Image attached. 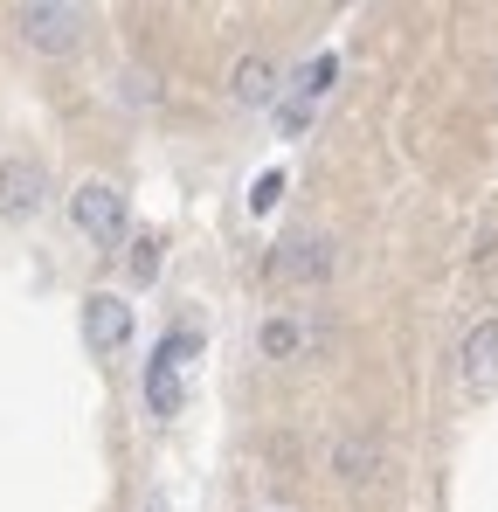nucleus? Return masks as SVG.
Masks as SVG:
<instances>
[{
  "label": "nucleus",
  "mask_w": 498,
  "mask_h": 512,
  "mask_svg": "<svg viewBox=\"0 0 498 512\" xmlns=\"http://www.w3.org/2000/svg\"><path fill=\"white\" fill-rule=\"evenodd\" d=\"M14 28H21V42L42 49V56H70L83 42V28H90V14H83V7H63V0H28V7L14 14Z\"/></svg>",
  "instance_id": "obj_1"
},
{
  "label": "nucleus",
  "mask_w": 498,
  "mask_h": 512,
  "mask_svg": "<svg viewBox=\"0 0 498 512\" xmlns=\"http://www.w3.org/2000/svg\"><path fill=\"white\" fill-rule=\"evenodd\" d=\"M70 222H77L90 243H118L125 236V194L111 180H83L77 194H70Z\"/></svg>",
  "instance_id": "obj_2"
},
{
  "label": "nucleus",
  "mask_w": 498,
  "mask_h": 512,
  "mask_svg": "<svg viewBox=\"0 0 498 512\" xmlns=\"http://www.w3.org/2000/svg\"><path fill=\"white\" fill-rule=\"evenodd\" d=\"M457 374H464V395H498V319H478L464 346H457Z\"/></svg>",
  "instance_id": "obj_3"
},
{
  "label": "nucleus",
  "mask_w": 498,
  "mask_h": 512,
  "mask_svg": "<svg viewBox=\"0 0 498 512\" xmlns=\"http://www.w3.org/2000/svg\"><path fill=\"white\" fill-rule=\"evenodd\" d=\"M270 277H277V284H291V291L326 284V277H332L326 243H319V236H291V243H277V256H270Z\"/></svg>",
  "instance_id": "obj_4"
},
{
  "label": "nucleus",
  "mask_w": 498,
  "mask_h": 512,
  "mask_svg": "<svg viewBox=\"0 0 498 512\" xmlns=\"http://www.w3.org/2000/svg\"><path fill=\"white\" fill-rule=\"evenodd\" d=\"M332 70H339V56H319V63H305V70L291 77V90H284V111H277V125H284V139H298V132L312 125V104L326 97Z\"/></svg>",
  "instance_id": "obj_5"
},
{
  "label": "nucleus",
  "mask_w": 498,
  "mask_h": 512,
  "mask_svg": "<svg viewBox=\"0 0 498 512\" xmlns=\"http://www.w3.org/2000/svg\"><path fill=\"white\" fill-rule=\"evenodd\" d=\"M83 340L97 346V353H118V346L132 340V305L118 291H90L83 298Z\"/></svg>",
  "instance_id": "obj_6"
},
{
  "label": "nucleus",
  "mask_w": 498,
  "mask_h": 512,
  "mask_svg": "<svg viewBox=\"0 0 498 512\" xmlns=\"http://www.w3.org/2000/svg\"><path fill=\"white\" fill-rule=\"evenodd\" d=\"M229 90H236V104H249V111H270V104L284 97V70H277L270 56H243L236 77H229Z\"/></svg>",
  "instance_id": "obj_7"
},
{
  "label": "nucleus",
  "mask_w": 498,
  "mask_h": 512,
  "mask_svg": "<svg viewBox=\"0 0 498 512\" xmlns=\"http://www.w3.org/2000/svg\"><path fill=\"white\" fill-rule=\"evenodd\" d=\"M35 208H42V167H35V160H7V167H0V215L21 222V215H35Z\"/></svg>",
  "instance_id": "obj_8"
},
{
  "label": "nucleus",
  "mask_w": 498,
  "mask_h": 512,
  "mask_svg": "<svg viewBox=\"0 0 498 512\" xmlns=\"http://www.w3.org/2000/svg\"><path fill=\"white\" fill-rule=\"evenodd\" d=\"M146 409H153L160 423H173V416L187 409V388H180V360H166V353H153V360H146Z\"/></svg>",
  "instance_id": "obj_9"
},
{
  "label": "nucleus",
  "mask_w": 498,
  "mask_h": 512,
  "mask_svg": "<svg viewBox=\"0 0 498 512\" xmlns=\"http://www.w3.org/2000/svg\"><path fill=\"white\" fill-rule=\"evenodd\" d=\"M298 346H305V333H298L291 319H270V326H263V353H270V360H291Z\"/></svg>",
  "instance_id": "obj_10"
},
{
  "label": "nucleus",
  "mask_w": 498,
  "mask_h": 512,
  "mask_svg": "<svg viewBox=\"0 0 498 512\" xmlns=\"http://www.w3.org/2000/svg\"><path fill=\"white\" fill-rule=\"evenodd\" d=\"M339 471H346V478H374V443L346 436V443H339Z\"/></svg>",
  "instance_id": "obj_11"
},
{
  "label": "nucleus",
  "mask_w": 498,
  "mask_h": 512,
  "mask_svg": "<svg viewBox=\"0 0 498 512\" xmlns=\"http://www.w3.org/2000/svg\"><path fill=\"white\" fill-rule=\"evenodd\" d=\"M125 263H132V277H139V284H153V277H160V243H153V236H139Z\"/></svg>",
  "instance_id": "obj_12"
},
{
  "label": "nucleus",
  "mask_w": 498,
  "mask_h": 512,
  "mask_svg": "<svg viewBox=\"0 0 498 512\" xmlns=\"http://www.w3.org/2000/svg\"><path fill=\"white\" fill-rule=\"evenodd\" d=\"M277 194H284V173H263V180H256V187H249V208H256V215H263V208H270V201H277Z\"/></svg>",
  "instance_id": "obj_13"
},
{
  "label": "nucleus",
  "mask_w": 498,
  "mask_h": 512,
  "mask_svg": "<svg viewBox=\"0 0 498 512\" xmlns=\"http://www.w3.org/2000/svg\"><path fill=\"white\" fill-rule=\"evenodd\" d=\"M146 512H166V506H146Z\"/></svg>",
  "instance_id": "obj_14"
}]
</instances>
